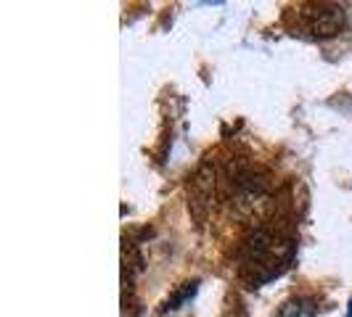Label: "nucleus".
I'll list each match as a JSON object with an SVG mask.
<instances>
[{"label":"nucleus","instance_id":"obj_1","mask_svg":"<svg viewBox=\"0 0 352 317\" xmlns=\"http://www.w3.org/2000/svg\"><path fill=\"white\" fill-rule=\"evenodd\" d=\"M344 24V14L342 8L336 5H326V8H318L313 19H310V30L316 37H334Z\"/></svg>","mask_w":352,"mask_h":317},{"label":"nucleus","instance_id":"obj_2","mask_svg":"<svg viewBox=\"0 0 352 317\" xmlns=\"http://www.w3.org/2000/svg\"><path fill=\"white\" fill-rule=\"evenodd\" d=\"M278 317H316V304L310 299H292L283 304Z\"/></svg>","mask_w":352,"mask_h":317},{"label":"nucleus","instance_id":"obj_3","mask_svg":"<svg viewBox=\"0 0 352 317\" xmlns=\"http://www.w3.org/2000/svg\"><path fill=\"white\" fill-rule=\"evenodd\" d=\"M196 285H199L196 281L194 283H183V288H180V291H175V294H173L170 299L164 301V307H162V309H164V312H170V309H177V307H180L183 301H188L191 296H194V294H196Z\"/></svg>","mask_w":352,"mask_h":317},{"label":"nucleus","instance_id":"obj_4","mask_svg":"<svg viewBox=\"0 0 352 317\" xmlns=\"http://www.w3.org/2000/svg\"><path fill=\"white\" fill-rule=\"evenodd\" d=\"M347 317H352V299H350V309H347Z\"/></svg>","mask_w":352,"mask_h":317}]
</instances>
